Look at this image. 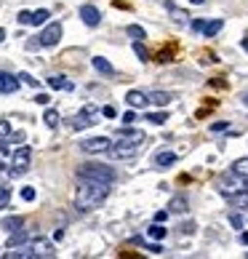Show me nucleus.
Masks as SVG:
<instances>
[{
  "instance_id": "f257e3e1",
  "label": "nucleus",
  "mask_w": 248,
  "mask_h": 259,
  "mask_svg": "<svg viewBox=\"0 0 248 259\" xmlns=\"http://www.w3.org/2000/svg\"><path fill=\"white\" fill-rule=\"evenodd\" d=\"M80 179V177H77ZM110 195V182H96V179H80L75 190V208L77 211H94L107 200Z\"/></svg>"
},
{
  "instance_id": "f03ea898",
  "label": "nucleus",
  "mask_w": 248,
  "mask_h": 259,
  "mask_svg": "<svg viewBox=\"0 0 248 259\" xmlns=\"http://www.w3.org/2000/svg\"><path fill=\"white\" fill-rule=\"evenodd\" d=\"M77 177L80 179H96V182H115L117 174L112 166H104V163H83L80 168H77Z\"/></svg>"
},
{
  "instance_id": "7ed1b4c3",
  "label": "nucleus",
  "mask_w": 248,
  "mask_h": 259,
  "mask_svg": "<svg viewBox=\"0 0 248 259\" xmlns=\"http://www.w3.org/2000/svg\"><path fill=\"white\" fill-rule=\"evenodd\" d=\"M30 160H32V147H30V144H21V147H16L14 155H11V168H8V174H11V177H21V174H27Z\"/></svg>"
},
{
  "instance_id": "20e7f679",
  "label": "nucleus",
  "mask_w": 248,
  "mask_h": 259,
  "mask_svg": "<svg viewBox=\"0 0 248 259\" xmlns=\"http://www.w3.org/2000/svg\"><path fill=\"white\" fill-rule=\"evenodd\" d=\"M96 118H99V107H96V104H86V107H83V110L70 120V123H72V131H83V128L94 126V123H96Z\"/></svg>"
},
{
  "instance_id": "39448f33",
  "label": "nucleus",
  "mask_w": 248,
  "mask_h": 259,
  "mask_svg": "<svg viewBox=\"0 0 248 259\" xmlns=\"http://www.w3.org/2000/svg\"><path fill=\"white\" fill-rule=\"evenodd\" d=\"M246 187H248V179L238 177V174H235V171H229V174H222V177H219V190H222L224 195L240 193V190H246Z\"/></svg>"
},
{
  "instance_id": "423d86ee",
  "label": "nucleus",
  "mask_w": 248,
  "mask_h": 259,
  "mask_svg": "<svg viewBox=\"0 0 248 259\" xmlns=\"http://www.w3.org/2000/svg\"><path fill=\"white\" fill-rule=\"evenodd\" d=\"M27 249H30V257L32 259H51L56 257V246L51 243L48 238H35L27 243Z\"/></svg>"
},
{
  "instance_id": "0eeeda50",
  "label": "nucleus",
  "mask_w": 248,
  "mask_h": 259,
  "mask_svg": "<svg viewBox=\"0 0 248 259\" xmlns=\"http://www.w3.org/2000/svg\"><path fill=\"white\" fill-rule=\"evenodd\" d=\"M139 153H142V144H128V142H120V139H117V144H110V150H107V155L115 158V160L136 158Z\"/></svg>"
},
{
  "instance_id": "6e6552de",
  "label": "nucleus",
  "mask_w": 248,
  "mask_h": 259,
  "mask_svg": "<svg viewBox=\"0 0 248 259\" xmlns=\"http://www.w3.org/2000/svg\"><path fill=\"white\" fill-rule=\"evenodd\" d=\"M59 40H61V24L59 21H51V24L46 21V30L38 35V43H40L43 48H54Z\"/></svg>"
},
{
  "instance_id": "1a4fd4ad",
  "label": "nucleus",
  "mask_w": 248,
  "mask_h": 259,
  "mask_svg": "<svg viewBox=\"0 0 248 259\" xmlns=\"http://www.w3.org/2000/svg\"><path fill=\"white\" fill-rule=\"evenodd\" d=\"M110 139L107 137H91V139H86V142H80V150L86 155H104L107 150H110Z\"/></svg>"
},
{
  "instance_id": "9d476101",
  "label": "nucleus",
  "mask_w": 248,
  "mask_h": 259,
  "mask_svg": "<svg viewBox=\"0 0 248 259\" xmlns=\"http://www.w3.org/2000/svg\"><path fill=\"white\" fill-rule=\"evenodd\" d=\"M117 139H120V142H128V144H142V147H144V142H147L144 131H139V128H120V131H117Z\"/></svg>"
},
{
  "instance_id": "9b49d317",
  "label": "nucleus",
  "mask_w": 248,
  "mask_h": 259,
  "mask_svg": "<svg viewBox=\"0 0 248 259\" xmlns=\"http://www.w3.org/2000/svg\"><path fill=\"white\" fill-rule=\"evenodd\" d=\"M16 91H19V78L0 70V94H16Z\"/></svg>"
},
{
  "instance_id": "f8f14e48",
  "label": "nucleus",
  "mask_w": 248,
  "mask_h": 259,
  "mask_svg": "<svg viewBox=\"0 0 248 259\" xmlns=\"http://www.w3.org/2000/svg\"><path fill=\"white\" fill-rule=\"evenodd\" d=\"M80 19L86 21L88 27H99L101 14H99V8H96V5H83V8H80Z\"/></svg>"
},
{
  "instance_id": "ddd939ff",
  "label": "nucleus",
  "mask_w": 248,
  "mask_h": 259,
  "mask_svg": "<svg viewBox=\"0 0 248 259\" xmlns=\"http://www.w3.org/2000/svg\"><path fill=\"white\" fill-rule=\"evenodd\" d=\"M126 102L134 107V110H144V107L150 104V97L144 91H128L126 94Z\"/></svg>"
},
{
  "instance_id": "4468645a",
  "label": "nucleus",
  "mask_w": 248,
  "mask_h": 259,
  "mask_svg": "<svg viewBox=\"0 0 248 259\" xmlns=\"http://www.w3.org/2000/svg\"><path fill=\"white\" fill-rule=\"evenodd\" d=\"M48 86L54 88V91H72V80H67L64 75H54V78H48Z\"/></svg>"
},
{
  "instance_id": "2eb2a0df",
  "label": "nucleus",
  "mask_w": 248,
  "mask_h": 259,
  "mask_svg": "<svg viewBox=\"0 0 248 259\" xmlns=\"http://www.w3.org/2000/svg\"><path fill=\"white\" fill-rule=\"evenodd\" d=\"M91 64H94V70H96V72H101V75H115V67H112L104 56H94Z\"/></svg>"
},
{
  "instance_id": "dca6fc26",
  "label": "nucleus",
  "mask_w": 248,
  "mask_h": 259,
  "mask_svg": "<svg viewBox=\"0 0 248 259\" xmlns=\"http://www.w3.org/2000/svg\"><path fill=\"white\" fill-rule=\"evenodd\" d=\"M222 27H224V21L222 19H213V21H203V35L206 38H213V35H219V32H222Z\"/></svg>"
},
{
  "instance_id": "f3484780",
  "label": "nucleus",
  "mask_w": 248,
  "mask_h": 259,
  "mask_svg": "<svg viewBox=\"0 0 248 259\" xmlns=\"http://www.w3.org/2000/svg\"><path fill=\"white\" fill-rule=\"evenodd\" d=\"M187 211V198L184 195H173L171 203H168V214H184Z\"/></svg>"
},
{
  "instance_id": "a211bd4d",
  "label": "nucleus",
  "mask_w": 248,
  "mask_h": 259,
  "mask_svg": "<svg viewBox=\"0 0 248 259\" xmlns=\"http://www.w3.org/2000/svg\"><path fill=\"white\" fill-rule=\"evenodd\" d=\"M147 97H150V104L166 107V104L173 99V94H168V91H152V94H147Z\"/></svg>"
},
{
  "instance_id": "6ab92c4d",
  "label": "nucleus",
  "mask_w": 248,
  "mask_h": 259,
  "mask_svg": "<svg viewBox=\"0 0 248 259\" xmlns=\"http://www.w3.org/2000/svg\"><path fill=\"white\" fill-rule=\"evenodd\" d=\"M173 160H176V155H173V153H157V155H155V166H157V168L171 166Z\"/></svg>"
},
{
  "instance_id": "aec40b11",
  "label": "nucleus",
  "mask_w": 248,
  "mask_h": 259,
  "mask_svg": "<svg viewBox=\"0 0 248 259\" xmlns=\"http://www.w3.org/2000/svg\"><path fill=\"white\" fill-rule=\"evenodd\" d=\"M19 227H24V219H21V217L3 219V230H8V233H14V230H19Z\"/></svg>"
},
{
  "instance_id": "412c9836",
  "label": "nucleus",
  "mask_w": 248,
  "mask_h": 259,
  "mask_svg": "<svg viewBox=\"0 0 248 259\" xmlns=\"http://www.w3.org/2000/svg\"><path fill=\"white\" fill-rule=\"evenodd\" d=\"M48 16H51V14H48V11H46V8H38V11H35V14H32V16H30V24L40 27V24H46V21H48Z\"/></svg>"
},
{
  "instance_id": "4be33fe9",
  "label": "nucleus",
  "mask_w": 248,
  "mask_h": 259,
  "mask_svg": "<svg viewBox=\"0 0 248 259\" xmlns=\"http://www.w3.org/2000/svg\"><path fill=\"white\" fill-rule=\"evenodd\" d=\"M24 240H27V230H14V233H11V238H8V249H11V246H21V243H24Z\"/></svg>"
},
{
  "instance_id": "5701e85b",
  "label": "nucleus",
  "mask_w": 248,
  "mask_h": 259,
  "mask_svg": "<svg viewBox=\"0 0 248 259\" xmlns=\"http://www.w3.org/2000/svg\"><path fill=\"white\" fill-rule=\"evenodd\" d=\"M168 120V112L160 107V112H147V123H155V126H163Z\"/></svg>"
},
{
  "instance_id": "b1692460",
  "label": "nucleus",
  "mask_w": 248,
  "mask_h": 259,
  "mask_svg": "<svg viewBox=\"0 0 248 259\" xmlns=\"http://www.w3.org/2000/svg\"><path fill=\"white\" fill-rule=\"evenodd\" d=\"M59 120H61V118H59V112H56V110H51V107H48V110H46V115H43V123H46L48 128H56V126H59Z\"/></svg>"
},
{
  "instance_id": "393cba45",
  "label": "nucleus",
  "mask_w": 248,
  "mask_h": 259,
  "mask_svg": "<svg viewBox=\"0 0 248 259\" xmlns=\"http://www.w3.org/2000/svg\"><path fill=\"white\" fill-rule=\"evenodd\" d=\"M232 171L238 174V177L248 179V158H240V160H235V163H232Z\"/></svg>"
},
{
  "instance_id": "a878e982",
  "label": "nucleus",
  "mask_w": 248,
  "mask_h": 259,
  "mask_svg": "<svg viewBox=\"0 0 248 259\" xmlns=\"http://www.w3.org/2000/svg\"><path fill=\"white\" fill-rule=\"evenodd\" d=\"M126 32L134 38V40H144V38H147V32H144V27H139V24H128V27H126Z\"/></svg>"
},
{
  "instance_id": "bb28decb",
  "label": "nucleus",
  "mask_w": 248,
  "mask_h": 259,
  "mask_svg": "<svg viewBox=\"0 0 248 259\" xmlns=\"http://www.w3.org/2000/svg\"><path fill=\"white\" fill-rule=\"evenodd\" d=\"M166 233H168V230L163 227V222H155V224L150 227V238H152V240H160V238H166Z\"/></svg>"
},
{
  "instance_id": "cd10ccee",
  "label": "nucleus",
  "mask_w": 248,
  "mask_h": 259,
  "mask_svg": "<svg viewBox=\"0 0 248 259\" xmlns=\"http://www.w3.org/2000/svg\"><path fill=\"white\" fill-rule=\"evenodd\" d=\"M8 200H11V190H8V184L0 179V208L8 206Z\"/></svg>"
},
{
  "instance_id": "c85d7f7f",
  "label": "nucleus",
  "mask_w": 248,
  "mask_h": 259,
  "mask_svg": "<svg viewBox=\"0 0 248 259\" xmlns=\"http://www.w3.org/2000/svg\"><path fill=\"white\" fill-rule=\"evenodd\" d=\"M134 54H136L142 61H150V54H147V48L142 46V40H134Z\"/></svg>"
},
{
  "instance_id": "c756f323",
  "label": "nucleus",
  "mask_w": 248,
  "mask_h": 259,
  "mask_svg": "<svg viewBox=\"0 0 248 259\" xmlns=\"http://www.w3.org/2000/svg\"><path fill=\"white\" fill-rule=\"evenodd\" d=\"M155 59L160 61V64H168V61H173V46H171V48H166V51L160 48V54H157Z\"/></svg>"
},
{
  "instance_id": "7c9ffc66",
  "label": "nucleus",
  "mask_w": 248,
  "mask_h": 259,
  "mask_svg": "<svg viewBox=\"0 0 248 259\" xmlns=\"http://www.w3.org/2000/svg\"><path fill=\"white\" fill-rule=\"evenodd\" d=\"M16 78H19V83H27V86H32V88L40 86V80H35V78H32L30 72H21V75H16Z\"/></svg>"
},
{
  "instance_id": "2f4dec72",
  "label": "nucleus",
  "mask_w": 248,
  "mask_h": 259,
  "mask_svg": "<svg viewBox=\"0 0 248 259\" xmlns=\"http://www.w3.org/2000/svg\"><path fill=\"white\" fill-rule=\"evenodd\" d=\"M171 14H173V21H179V24H184V21L190 19L187 11H179V8H173V5H171Z\"/></svg>"
},
{
  "instance_id": "473e14b6",
  "label": "nucleus",
  "mask_w": 248,
  "mask_h": 259,
  "mask_svg": "<svg viewBox=\"0 0 248 259\" xmlns=\"http://www.w3.org/2000/svg\"><path fill=\"white\" fill-rule=\"evenodd\" d=\"M229 224H232L235 230H243V217H240V214H229Z\"/></svg>"
},
{
  "instance_id": "72a5a7b5",
  "label": "nucleus",
  "mask_w": 248,
  "mask_h": 259,
  "mask_svg": "<svg viewBox=\"0 0 248 259\" xmlns=\"http://www.w3.org/2000/svg\"><path fill=\"white\" fill-rule=\"evenodd\" d=\"M21 200H35V190H32V187H21Z\"/></svg>"
},
{
  "instance_id": "f704fd0d",
  "label": "nucleus",
  "mask_w": 248,
  "mask_h": 259,
  "mask_svg": "<svg viewBox=\"0 0 248 259\" xmlns=\"http://www.w3.org/2000/svg\"><path fill=\"white\" fill-rule=\"evenodd\" d=\"M30 16H32V11H21V14L16 16V21H19V24H30Z\"/></svg>"
},
{
  "instance_id": "c9c22d12",
  "label": "nucleus",
  "mask_w": 248,
  "mask_h": 259,
  "mask_svg": "<svg viewBox=\"0 0 248 259\" xmlns=\"http://www.w3.org/2000/svg\"><path fill=\"white\" fill-rule=\"evenodd\" d=\"M8 134H11V126L5 120H0V137H8Z\"/></svg>"
},
{
  "instance_id": "e433bc0d",
  "label": "nucleus",
  "mask_w": 248,
  "mask_h": 259,
  "mask_svg": "<svg viewBox=\"0 0 248 259\" xmlns=\"http://www.w3.org/2000/svg\"><path fill=\"white\" fill-rule=\"evenodd\" d=\"M101 115H104V118H115L117 112H115V107H104V110H101Z\"/></svg>"
},
{
  "instance_id": "4c0bfd02",
  "label": "nucleus",
  "mask_w": 248,
  "mask_h": 259,
  "mask_svg": "<svg viewBox=\"0 0 248 259\" xmlns=\"http://www.w3.org/2000/svg\"><path fill=\"white\" fill-rule=\"evenodd\" d=\"M166 219H168V211H157V214H155V222H163V224H166Z\"/></svg>"
},
{
  "instance_id": "58836bf2",
  "label": "nucleus",
  "mask_w": 248,
  "mask_h": 259,
  "mask_svg": "<svg viewBox=\"0 0 248 259\" xmlns=\"http://www.w3.org/2000/svg\"><path fill=\"white\" fill-rule=\"evenodd\" d=\"M179 230H182V233H187V235H190V233H195V224H192V222H190V224H182V227H179Z\"/></svg>"
},
{
  "instance_id": "ea45409f",
  "label": "nucleus",
  "mask_w": 248,
  "mask_h": 259,
  "mask_svg": "<svg viewBox=\"0 0 248 259\" xmlns=\"http://www.w3.org/2000/svg\"><path fill=\"white\" fill-rule=\"evenodd\" d=\"M0 155H8V142L5 139H0Z\"/></svg>"
},
{
  "instance_id": "a19ab883",
  "label": "nucleus",
  "mask_w": 248,
  "mask_h": 259,
  "mask_svg": "<svg viewBox=\"0 0 248 259\" xmlns=\"http://www.w3.org/2000/svg\"><path fill=\"white\" fill-rule=\"evenodd\" d=\"M136 120V115H134V112H126V115H123V123H134Z\"/></svg>"
},
{
  "instance_id": "79ce46f5",
  "label": "nucleus",
  "mask_w": 248,
  "mask_h": 259,
  "mask_svg": "<svg viewBox=\"0 0 248 259\" xmlns=\"http://www.w3.org/2000/svg\"><path fill=\"white\" fill-rule=\"evenodd\" d=\"M147 251H152V254H163V246H155V243H152V246H147Z\"/></svg>"
},
{
  "instance_id": "37998d69",
  "label": "nucleus",
  "mask_w": 248,
  "mask_h": 259,
  "mask_svg": "<svg viewBox=\"0 0 248 259\" xmlns=\"http://www.w3.org/2000/svg\"><path fill=\"white\" fill-rule=\"evenodd\" d=\"M35 102H38V104H48V97H46V94H38Z\"/></svg>"
},
{
  "instance_id": "c03bdc74",
  "label": "nucleus",
  "mask_w": 248,
  "mask_h": 259,
  "mask_svg": "<svg viewBox=\"0 0 248 259\" xmlns=\"http://www.w3.org/2000/svg\"><path fill=\"white\" fill-rule=\"evenodd\" d=\"M211 128H213V131H224V128H227V123H213Z\"/></svg>"
},
{
  "instance_id": "a18cd8bd",
  "label": "nucleus",
  "mask_w": 248,
  "mask_h": 259,
  "mask_svg": "<svg viewBox=\"0 0 248 259\" xmlns=\"http://www.w3.org/2000/svg\"><path fill=\"white\" fill-rule=\"evenodd\" d=\"M213 86H216V88H224V86H227V83H224L222 78H213Z\"/></svg>"
},
{
  "instance_id": "49530a36",
  "label": "nucleus",
  "mask_w": 248,
  "mask_h": 259,
  "mask_svg": "<svg viewBox=\"0 0 248 259\" xmlns=\"http://www.w3.org/2000/svg\"><path fill=\"white\" fill-rule=\"evenodd\" d=\"M240 243H246V246H248V233H243V235H240Z\"/></svg>"
},
{
  "instance_id": "de8ad7c7",
  "label": "nucleus",
  "mask_w": 248,
  "mask_h": 259,
  "mask_svg": "<svg viewBox=\"0 0 248 259\" xmlns=\"http://www.w3.org/2000/svg\"><path fill=\"white\" fill-rule=\"evenodd\" d=\"M190 3H195V5H203V3H206V0H190Z\"/></svg>"
},
{
  "instance_id": "09e8293b",
  "label": "nucleus",
  "mask_w": 248,
  "mask_h": 259,
  "mask_svg": "<svg viewBox=\"0 0 248 259\" xmlns=\"http://www.w3.org/2000/svg\"><path fill=\"white\" fill-rule=\"evenodd\" d=\"M5 40V30H0V43H3Z\"/></svg>"
},
{
  "instance_id": "8fccbe9b",
  "label": "nucleus",
  "mask_w": 248,
  "mask_h": 259,
  "mask_svg": "<svg viewBox=\"0 0 248 259\" xmlns=\"http://www.w3.org/2000/svg\"><path fill=\"white\" fill-rule=\"evenodd\" d=\"M243 104L248 107V94H243Z\"/></svg>"
},
{
  "instance_id": "3c124183",
  "label": "nucleus",
  "mask_w": 248,
  "mask_h": 259,
  "mask_svg": "<svg viewBox=\"0 0 248 259\" xmlns=\"http://www.w3.org/2000/svg\"><path fill=\"white\" fill-rule=\"evenodd\" d=\"M243 48H246V51H248V38H246V40H243Z\"/></svg>"
},
{
  "instance_id": "603ef678",
  "label": "nucleus",
  "mask_w": 248,
  "mask_h": 259,
  "mask_svg": "<svg viewBox=\"0 0 248 259\" xmlns=\"http://www.w3.org/2000/svg\"><path fill=\"white\" fill-rule=\"evenodd\" d=\"M246 257H248V254H246Z\"/></svg>"
}]
</instances>
